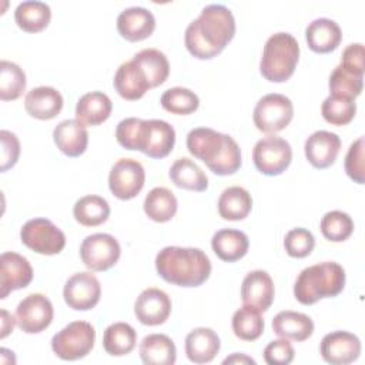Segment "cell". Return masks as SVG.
Masks as SVG:
<instances>
[{
	"instance_id": "cell-1",
	"label": "cell",
	"mask_w": 365,
	"mask_h": 365,
	"mask_svg": "<svg viewBox=\"0 0 365 365\" xmlns=\"http://www.w3.org/2000/svg\"><path fill=\"white\" fill-rule=\"evenodd\" d=\"M234 34L235 19L231 10L222 4H210L188 24L184 41L191 56L210 60L225 48Z\"/></svg>"
},
{
	"instance_id": "cell-2",
	"label": "cell",
	"mask_w": 365,
	"mask_h": 365,
	"mask_svg": "<svg viewBox=\"0 0 365 365\" xmlns=\"http://www.w3.org/2000/svg\"><path fill=\"white\" fill-rule=\"evenodd\" d=\"M187 148L217 175H232L241 167V150L237 141L212 128H192L187 135Z\"/></svg>"
},
{
	"instance_id": "cell-3",
	"label": "cell",
	"mask_w": 365,
	"mask_h": 365,
	"mask_svg": "<svg viewBox=\"0 0 365 365\" xmlns=\"http://www.w3.org/2000/svg\"><path fill=\"white\" fill-rule=\"evenodd\" d=\"M158 275L178 287H200L211 274V261L200 248L165 247L155 257Z\"/></svg>"
},
{
	"instance_id": "cell-4",
	"label": "cell",
	"mask_w": 365,
	"mask_h": 365,
	"mask_svg": "<svg viewBox=\"0 0 365 365\" xmlns=\"http://www.w3.org/2000/svg\"><path fill=\"white\" fill-rule=\"evenodd\" d=\"M345 287V269L334 261H324L304 268L294 285V297L302 305H312L322 298H334Z\"/></svg>"
},
{
	"instance_id": "cell-5",
	"label": "cell",
	"mask_w": 365,
	"mask_h": 365,
	"mask_svg": "<svg viewBox=\"0 0 365 365\" xmlns=\"http://www.w3.org/2000/svg\"><path fill=\"white\" fill-rule=\"evenodd\" d=\"M299 60V44L289 33H275L265 41L259 71L271 83L287 81L295 71Z\"/></svg>"
},
{
	"instance_id": "cell-6",
	"label": "cell",
	"mask_w": 365,
	"mask_h": 365,
	"mask_svg": "<svg viewBox=\"0 0 365 365\" xmlns=\"http://www.w3.org/2000/svg\"><path fill=\"white\" fill-rule=\"evenodd\" d=\"M94 342L93 325L86 321H74L51 338V349L63 361H77L91 352Z\"/></svg>"
},
{
	"instance_id": "cell-7",
	"label": "cell",
	"mask_w": 365,
	"mask_h": 365,
	"mask_svg": "<svg viewBox=\"0 0 365 365\" xmlns=\"http://www.w3.org/2000/svg\"><path fill=\"white\" fill-rule=\"evenodd\" d=\"M21 242L41 255H56L66 247L64 232L47 218L29 220L20 230Z\"/></svg>"
},
{
	"instance_id": "cell-8",
	"label": "cell",
	"mask_w": 365,
	"mask_h": 365,
	"mask_svg": "<svg viewBox=\"0 0 365 365\" xmlns=\"http://www.w3.org/2000/svg\"><path fill=\"white\" fill-rule=\"evenodd\" d=\"M294 117L292 101L278 93H271L258 100L252 120L255 127L262 133H278L284 130Z\"/></svg>"
},
{
	"instance_id": "cell-9",
	"label": "cell",
	"mask_w": 365,
	"mask_h": 365,
	"mask_svg": "<svg viewBox=\"0 0 365 365\" xmlns=\"http://www.w3.org/2000/svg\"><path fill=\"white\" fill-rule=\"evenodd\" d=\"M292 148L287 140L278 135H267L258 140L252 150L255 168L264 175H279L291 164Z\"/></svg>"
},
{
	"instance_id": "cell-10",
	"label": "cell",
	"mask_w": 365,
	"mask_h": 365,
	"mask_svg": "<svg viewBox=\"0 0 365 365\" xmlns=\"http://www.w3.org/2000/svg\"><path fill=\"white\" fill-rule=\"evenodd\" d=\"M120 255V244L110 234H91L80 245L81 261L90 271H107L117 264Z\"/></svg>"
},
{
	"instance_id": "cell-11",
	"label": "cell",
	"mask_w": 365,
	"mask_h": 365,
	"mask_svg": "<svg viewBox=\"0 0 365 365\" xmlns=\"http://www.w3.org/2000/svg\"><path fill=\"white\" fill-rule=\"evenodd\" d=\"M145 182V171L134 158H120L111 167L108 187L118 200H131L138 195Z\"/></svg>"
},
{
	"instance_id": "cell-12",
	"label": "cell",
	"mask_w": 365,
	"mask_h": 365,
	"mask_svg": "<svg viewBox=\"0 0 365 365\" xmlns=\"http://www.w3.org/2000/svg\"><path fill=\"white\" fill-rule=\"evenodd\" d=\"M53 304L43 294H30L16 308V322L26 334H38L53 321Z\"/></svg>"
},
{
	"instance_id": "cell-13",
	"label": "cell",
	"mask_w": 365,
	"mask_h": 365,
	"mask_svg": "<svg viewBox=\"0 0 365 365\" xmlns=\"http://www.w3.org/2000/svg\"><path fill=\"white\" fill-rule=\"evenodd\" d=\"M63 297L66 304L76 311L91 309L101 297L100 281L91 272H76L67 279Z\"/></svg>"
},
{
	"instance_id": "cell-14",
	"label": "cell",
	"mask_w": 365,
	"mask_h": 365,
	"mask_svg": "<svg viewBox=\"0 0 365 365\" xmlns=\"http://www.w3.org/2000/svg\"><path fill=\"white\" fill-rule=\"evenodd\" d=\"M319 352L331 365H348L359 358L361 341L348 331H334L322 338Z\"/></svg>"
},
{
	"instance_id": "cell-15",
	"label": "cell",
	"mask_w": 365,
	"mask_h": 365,
	"mask_svg": "<svg viewBox=\"0 0 365 365\" xmlns=\"http://www.w3.org/2000/svg\"><path fill=\"white\" fill-rule=\"evenodd\" d=\"M175 144V130L164 120H144L138 151L150 158L167 157Z\"/></svg>"
},
{
	"instance_id": "cell-16",
	"label": "cell",
	"mask_w": 365,
	"mask_h": 365,
	"mask_svg": "<svg viewBox=\"0 0 365 365\" xmlns=\"http://www.w3.org/2000/svg\"><path fill=\"white\" fill-rule=\"evenodd\" d=\"M33 279V268L27 258L17 252H3L0 257V298L11 291L26 288Z\"/></svg>"
},
{
	"instance_id": "cell-17",
	"label": "cell",
	"mask_w": 365,
	"mask_h": 365,
	"mask_svg": "<svg viewBox=\"0 0 365 365\" xmlns=\"http://www.w3.org/2000/svg\"><path fill=\"white\" fill-rule=\"evenodd\" d=\"M134 314L143 325H161L171 314V299L163 289L147 288L137 297Z\"/></svg>"
},
{
	"instance_id": "cell-18",
	"label": "cell",
	"mask_w": 365,
	"mask_h": 365,
	"mask_svg": "<svg viewBox=\"0 0 365 365\" xmlns=\"http://www.w3.org/2000/svg\"><path fill=\"white\" fill-rule=\"evenodd\" d=\"M274 282L267 271L255 269L245 275L241 284V299L244 305L265 312L274 302Z\"/></svg>"
},
{
	"instance_id": "cell-19",
	"label": "cell",
	"mask_w": 365,
	"mask_h": 365,
	"mask_svg": "<svg viewBox=\"0 0 365 365\" xmlns=\"http://www.w3.org/2000/svg\"><path fill=\"white\" fill-rule=\"evenodd\" d=\"M341 150V138L331 131L318 130L312 133L304 144V151L308 163L319 170L332 165Z\"/></svg>"
},
{
	"instance_id": "cell-20",
	"label": "cell",
	"mask_w": 365,
	"mask_h": 365,
	"mask_svg": "<svg viewBox=\"0 0 365 365\" xmlns=\"http://www.w3.org/2000/svg\"><path fill=\"white\" fill-rule=\"evenodd\" d=\"M155 19L153 13L144 7H128L117 17V30L120 36L128 41H141L153 34Z\"/></svg>"
},
{
	"instance_id": "cell-21",
	"label": "cell",
	"mask_w": 365,
	"mask_h": 365,
	"mask_svg": "<svg viewBox=\"0 0 365 365\" xmlns=\"http://www.w3.org/2000/svg\"><path fill=\"white\" fill-rule=\"evenodd\" d=\"M305 38L312 51L325 54L334 51L339 46L342 31L336 21L327 17H319L308 24L305 29Z\"/></svg>"
},
{
	"instance_id": "cell-22",
	"label": "cell",
	"mask_w": 365,
	"mask_h": 365,
	"mask_svg": "<svg viewBox=\"0 0 365 365\" xmlns=\"http://www.w3.org/2000/svg\"><path fill=\"white\" fill-rule=\"evenodd\" d=\"M113 83L120 97L130 101L141 98L150 90L145 73L134 60L125 61L117 68Z\"/></svg>"
},
{
	"instance_id": "cell-23",
	"label": "cell",
	"mask_w": 365,
	"mask_h": 365,
	"mask_svg": "<svg viewBox=\"0 0 365 365\" xmlns=\"http://www.w3.org/2000/svg\"><path fill=\"white\" fill-rule=\"evenodd\" d=\"M24 108L37 120H51L63 108V96L54 87L40 86L26 94Z\"/></svg>"
},
{
	"instance_id": "cell-24",
	"label": "cell",
	"mask_w": 365,
	"mask_h": 365,
	"mask_svg": "<svg viewBox=\"0 0 365 365\" xmlns=\"http://www.w3.org/2000/svg\"><path fill=\"white\" fill-rule=\"evenodd\" d=\"M53 140L57 148L67 157H78L87 150L88 133L78 120H63L53 131Z\"/></svg>"
},
{
	"instance_id": "cell-25",
	"label": "cell",
	"mask_w": 365,
	"mask_h": 365,
	"mask_svg": "<svg viewBox=\"0 0 365 365\" xmlns=\"http://www.w3.org/2000/svg\"><path fill=\"white\" fill-rule=\"evenodd\" d=\"M220 338L211 328H194L185 338L187 358L194 364H208L218 354Z\"/></svg>"
},
{
	"instance_id": "cell-26",
	"label": "cell",
	"mask_w": 365,
	"mask_h": 365,
	"mask_svg": "<svg viewBox=\"0 0 365 365\" xmlns=\"http://www.w3.org/2000/svg\"><path fill=\"white\" fill-rule=\"evenodd\" d=\"M113 110L110 97L101 91H90L81 96L76 104V120L84 125H98L104 123Z\"/></svg>"
},
{
	"instance_id": "cell-27",
	"label": "cell",
	"mask_w": 365,
	"mask_h": 365,
	"mask_svg": "<svg viewBox=\"0 0 365 365\" xmlns=\"http://www.w3.org/2000/svg\"><path fill=\"white\" fill-rule=\"evenodd\" d=\"M272 331L281 338L302 342L312 335L314 322L305 314L281 311L272 319Z\"/></svg>"
},
{
	"instance_id": "cell-28",
	"label": "cell",
	"mask_w": 365,
	"mask_h": 365,
	"mask_svg": "<svg viewBox=\"0 0 365 365\" xmlns=\"http://www.w3.org/2000/svg\"><path fill=\"white\" fill-rule=\"evenodd\" d=\"M211 247L220 259L225 262H234L247 254L250 241L245 232L240 230L224 228L212 235Z\"/></svg>"
},
{
	"instance_id": "cell-29",
	"label": "cell",
	"mask_w": 365,
	"mask_h": 365,
	"mask_svg": "<svg viewBox=\"0 0 365 365\" xmlns=\"http://www.w3.org/2000/svg\"><path fill=\"white\" fill-rule=\"evenodd\" d=\"M140 358L145 365H173L177 359V349L170 336L150 334L140 344Z\"/></svg>"
},
{
	"instance_id": "cell-30",
	"label": "cell",
	"mask_w": 365,
	"mask_h": 365,
	"mask_svg": "<svg viewBox=\"0 0 365 365\" xmlns=\"http://www.w3.org/2000/svg\"><path fill=\"white\" fill-rule=\"evenodd\" d=\"M170 180L178 187L190 191H205L208 188V178L205 173L190 158L181 157L173 163L168 171Z\"/></svg>"
},
{
	"instance_id": "cell-31",
	"label": "cell",
	"mask_w": 365,
	"mask_h": 365,
	"mask_svg": "<svg viewBox=\"0 0 365 365\" xmlns=\"http://www.w3.org/2000/svg\"><path fill=\"white\" fill-rule=\"evenodd\" d=\"M252 208L251 194L238 185L225 188L218 198L220 217L228 221H240L248 217Z\"/></svg>"
},
{
	"instance_id": "cell-32",
	"label": "cell",
	"mask_w": 365,
	"mask_h": 365,
	"mask_svg": "<svg viewBox=\"0 0 365 365\" xmlns=\"http://www.w3.org/2000/svg\"><path fill=\"white\" fill-rule=\"evenodd\" d=\"M51 19L50 6L43 1H23L16 7L14 20L17 26L27 33H38L44 30Z\"/></svg>"
},
{
	"instance_id": "cell-33",
	"label": "cell",
	"mask_w": 365,
	"mask_h": 365,
	"mask_svg": "<svg viewBox=\"0 0 365 365\" xmlns=\"http://www.w3.org/2000/svg\"><path fill=\"white\" fill-rule=\"evenodd\" d=\"M137 342L135 329L127 322L108 325L103 335V346L108 355L123 356L130 354Z\"/></svg>"
},
{
	"instance_id": "cell-34",
	"label": "cell",
	"mask_w": 365,
	"mask_h": 365,
	"mask_svg": "<svg viewBox=\"0 0 365 365\" xmlns=\"http://www.w3.org/2000/svg\"><path fill=\"white\" fill-rule=\"evenodd\" d=\"M133 60L145 73L150 88L161 86L170 74V63L165 54L157 48H144L134 54Z\"/></svg>"
},
{
	"instance_id": "cell-35",
	"label": "cell",
	"mask_w": 365,
	"mask_h": 365,
	"mask_svg": "<svg viewBox=\"0 0 365 365\" xmlns=\"http://www.w3.org/2000/svg\"><path fill=\"white\" fill-rule=\"evenodd\" d=\"M177 198L165 187L153 188L144 200V212L155 222H167L177 212Z\"/></svg>"
},
{
	"instance_id": "cell-36",
	"label": "cell",
	"mask_w": 365,
	"mask_h": 365,
	"mask_svg": "<svg viewBox=\"0 0 365 365\" xmlns=\"http://www.w3.org/2000/svg\"><path fill=\"white\" fill-rule=\"evenodd\" d=\"M73 215L84 227H97L108 220L110 205L100 195H84L76 201Z\"/></svg>"
},
{
	"instance_id": "cell-37",
	"label": "cell",
	"mask_w": 365,
	"mask_h": 365,
	"mask_svg": "<svg viewBox=\"0 0 365 365\" xmlns=\"http://www.w3.org/2000/svg\"><path fill=\"white\" fill-rule=\"evenodd\" d=\"M234 335L242 341H255L264 332V319L261 312L252 307L242 305L232 315Z\"/></svg>"
},
{
	"instance_id": "cell-38",
	"label": "cell",
	"mask_w": 365,
	"mask_h": 365,
	"mask_svg": "<svg viewBox=\"0 0 365 365\" xmlns=\"http://www.w3.org/2000/svg\"><path fill=\"white\" fill-rule=\"evenodd\" d=\"M26 90V74L16 63L1 60L0 63V98L3 101L17 100Z\"/></svg>"
},
{
	"instance_id": "cell-39",
	"label": "cell",
	"mask_w": 365,
	"mask_h": 365,
	"mask_svg": "<svg viewBox=\"0 0 365 365\" xmlns=\"http://www.w3.org/2000/svg\"><path fill=\"white\" fill-rule=\"evenodd\" d=\"M321 113L327 123L332 125H345L355 117L356 104L352 98L329 94L321 106Z\"/></svg>"
},
{
	"instance_id": "cell-40",
	"label": "cell",
	"mask_w": 365,
	"mask_h": 365,
	"mask_svg": "<svg viewBox=\"0 0 365 365\" xmlns=\"http://www.w3.org/2000/svg\"><path fill=\"white\" fill-rule=\"evenodd\" d=\"M329 91L331 94L342 96L355 100L364 87V76L356 74L341 64H338L329 76Z\"/></svg>"
},
{
	"instance_id": "cell-41",
	"label": "cell",
	"mask_w": 365,
	"mask_h": 365,
	"mask_svg": "<svg viewBox=\"0 0 365 365\" xmlns=\"http://www.w3.org/2000/svg\"><path fill=\"white\" fill-rule=\"evenodd\" d=\"M160 101L164 110H167L171 114L180 115L191 114L200 106L198 96L185 87H173L165 90Z\"/></svg>"
},
{
	"instance_id": "cell-42",
	"label": "cell",
	"mask_w": 365,
	"mask_h": 365,
	"mask_svg": "<svg viewBox=\"0 0 365 365\" xmlns=\"http://www.w3.org/2000/svg\"><path fill=\"white\" fill-rule=\"evenodd\" d=\"M319 228L328 241L342 242L354 232V221L346 212L334 210L321 218Z\"/></svg>"
},
{
	"instance_id": "cell-43",
	"label": "cell",
	"mask_w": 365,
	"mask_h": 365,
	"mask_svg": "<svg viewBox=\"0 0 365 365\" xmlns=\"http://www.w3.org/2000/svg\"><path fill=\"white\" fill-rule=\"evenodd\" d=\"M284 247L289 257L305 258L312 252L315 247V238L307 228H292L284 238Z\"/></svg>"
},
{
	"instance_id": "cell-44",
	"label": "cell",
	"mask_w": 365,
	"mask_h": 365,
	"mask_svg": "<svg viewBox=\"0 0 365 365\" xmlns=\"http://www.w3.org/2000/svg\"><path fill=\"white\" fill-rule=\"evenodd\" d=\"M143 121L144 120L135 118V117H128L121 120L115 128L117 143L125 150H138L140 140H141Z\"/></svg>"
},
{
	"instance_id": "cell-45",
	"label": "cell",
	"mask_w": 365,
	"mask_h": 365,
	"mask_svg": "<svg viewBox=\"0 0 365 365\" xmlns=\"http://www.w3.org/2000/svg\"><path fill=\"white\" fill-rule=\"evenodd\" d=\"M345 173L356 184L365 181V163H364V137L355 140L345 157Z\"/></svg>"
},
{
	"instance_id": "cell-46",
	"label": "cell",
	"mask_w": 365,
	"mask_h": 365,
	"mask_svg": "<svg viewBox=\"0 0 365 365\" xmlns=\"http://www.w3.org/2000/svg\"><path fill=\"white\" fill-rule=\"evenodd\" d=\"M294 346L285 338L271 341L264 349V361L268 365H288L294 359Z\"/></svg>"
},
{
	"instance_id": "cell-47",
	"label": "cell",
	"mask_w": 365,
	"mask_h": 365,
	"mask_svg": "<svg viewBox=\"0 0 365 365\" xmlns=\"http://www.w3.org/2000/svg\"><path fill=\"white\" fill-rule=\"evenodd\" d=\"M1 138V167L0 170L4 173L9 168L14 167V164L19 160L20 155V141L11 131L1 130L0 131Z\"/></svg>"
},
{
	"instance_id": "cell-48",
	"label": "cell",
	"mask_w": 365,
	"mask_h": 365,
	"mask_svg": "<svg viewBox=\"0 0 365 365\" xmlns=\"http://www.w3.org/2000/svg\"><path fill=\"white\" fill-rule=\"evenodd\" d=\"M364 56H365V50H364V44L362 43H352L349 46L345 47V50L342 51L341 56V66L364 76V70H365V64H364Z\"/></svg>"
},
{
	"instance_id": "cell-49",
	"label": "cell",
	"mask_w": 365,
	"mask_h": 365,
	"mask_svg": "<svg viewBox=\"0 0 365 365\" xmlns=\"http://www.w3.org/2000/svg\"><path fill=\"white\" fill-rule=\"evenodd\" d=\"M14 322L16 319L6 309H1V334H0L1 339L6 338L10 332H13Z\"/></svg>"
},
{
	"instance_id": "cell-50",
	"label": "cell",
	"mask_w": 365,
	"mask_h": 365,
	"mask_svg": "<svg viewBox=\"0 0 365 365\" xmlns=\"http://www.w3.org/2000/svg\"><path fill=\"white\" fill-rule=\"evenodd\" d=\"M224 365L227 364H252L255 365V361L244 354H232L231 356H227L224 361H222Z\"/></svg>"
}]
</instances>
